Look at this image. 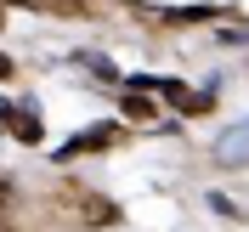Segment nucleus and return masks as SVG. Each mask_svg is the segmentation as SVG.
Instances as JSON below:
<instances>
[{
  "label": "nucleus",
  "mask_w": 249,
  "mask_h": 232,
  "mask_svg": "<svg viewBox=\"0 0 249 232\" xmlns=\"http://www.w3.org/2000/svg\"><path fill=\"white\" fill-rule=\"evenodd\" d=\"M215 159L221 164H249V125H232V130L215 142Z\"/></svg>",
  "instance_id": "2"
},
{
  "label": "nucleus",
  "mask_w": 249,
  "mask_h": 232,
  "mask_svg": "<svg viewBox=\"0 0 249 232\" xmlns=\"http://www.w3.org/2000/svg\"><path fill=\"white\" fill-rule=\"evenodd\" d=\"M102 147H113V125H91V130L68 136L57 147V164H68V159H79V153H102Z\"/></svg>",
  "instance_id": "1"
},
{
  "label": "nucleus",
  "mask_w": 249,
  "mask_h": 232,
  "mask_svg": "<svg viewBox=\"0 0 249 232\" xmlns=\"http://www.w3.org/2000/svg\"><path fill=\"white\" fill-rule=\"evenodd\" d=\"M124 113H130V119H153L159 108H153V102H147V96L136 91V96H124Z\"/></svg>",
  "instance_id": "5"
},
{
  "label": "nucleus",
  "mask_w": 249,
  "mask_h": 232,
  "mask_svg": "<svg viewBox=\"0 0 249 232\" xmlns=\"http://www.w3.org/2000/svg\"><path fill=\"white\" fill-rule=\"evenodd\" d=\"M113 215H119V210H108L102 198H85V221H91V227H102V221H113Z\"/></svg>",
  "instance_id": "6"
},
{
  "label": "nucleus",
  "mask_w": 249,
  "mask_h": 232,
  "mask_svg": "<svg viewBox=\"0 0 249 232\" xmlns=\"http://www.w3.org/2000/svg\"><path fill=\"white\" fill-rule=\"evenodd\" d=\"M6 74H12V62H6V57H0V79H6Z\"/></svg>",
  "instance_id": "7"
},
{
  "label": "nucleus",
  "mask_w": 249,
  "mask_h": 232,
  "mask_svg": "<svg viewBox=\"0 0 249 232\" xmlns=\"http://www.w3.org/2000/svg\"><path fill=\"white\" fill-rule=\"evenodd\" d=\"M12 130H17V142H40V113H34V102L12 108Z\"/></svg>",
  "instance_id": "3"
},
{
  "label": "nucleus",
  "mask_w": 249,
  "mask_h": 232,
  "mask_svg": "<svg viewBox=\"0 0 249 232\" xmlns=\"http://www.w3.org/2000/svg\"><path fill=\"white\" fill-rule=\"evenodd\" d=\"M170 23H204V17H221V6H181V12H164Z\"/></svg>",
  "instance_id": "4"
}]
</instances>
